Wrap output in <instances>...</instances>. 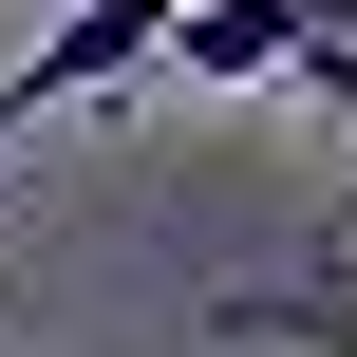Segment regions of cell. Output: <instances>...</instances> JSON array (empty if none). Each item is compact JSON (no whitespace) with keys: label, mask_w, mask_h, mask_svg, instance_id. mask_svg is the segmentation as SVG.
Segmentation results:
<instances>
[{"label":"cell","mask_w":357,"mask_h":357,"mask_svg":"<svg viewBox=\"0 0 357 357\" xmlns=\"http://www.w3.org/2000/svg\"><path fill=\"white\" fill-rule=\"evenodd\" d=\"M282 94L357 132V0H301V38H282Z\"/></svg>","instance_id":"cell-2"},{"label":"cell","mask_w":357,"mask_h":357,"mask_svg":"<svg viewBox=\"0 0 357 357\" xmlns=\"http://www.w3.org/2000/svg\"><path fill=\"white\" fill-rule=\"evenodd\" d=\"M282 38H301V0H188L151 38V75L169 94H282Z\"/></svg>","instance_id":"cell-1"}]
</instances>
